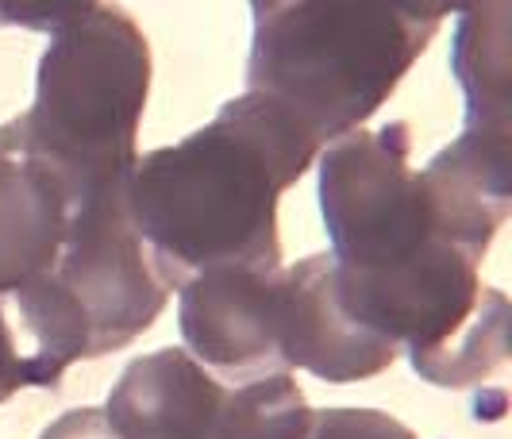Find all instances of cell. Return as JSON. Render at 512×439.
I'll return each mask as SVG.
<instances>
[{"instance_id":"1","label":"cell","mask_w":512,"mask_h":439,"mask_svg":"<svg viewBox=\"0 0 512 439\" xmlns=\"http://www.w3.org/2000/svg\"><path fill=\"white\" fill-rule=\"evenodd\" d=\"M324 143L274 97H231L205 128L135 158L128 216L178 289L205 266H282L278 201Z\"/></svg>"},{"instance_id":"2","label":"cell","mask_w":512,"mask_h":439,"mask_svg":"<svg viewBox=\"0 0 512 439\" xmlns=\"http://www.w3.org/2000/svg\"><path fill=\"white\" fill-rule=\"evenodd\" d=\"M247 89L274 97L324 147L362 128L432 47L439 24L401 0H247Z\"/></svg>"},{"instance_id":"3","label":"cell","mask_w":512,"mask_h":439,"mask_svg":"<svg viewBox=\"0 0 512 439\" xmlns=\"http://www.w3.org/2000/svg\"><path fill=\"white\" fill-rule=\"evenodd\" d=\"M147 31L120 4H97L54 31L35 74V101L12 128L77 201L128 181L151 97Z\"/></svg>"},{"instance_id":"4","label":"cell","mask_w":512,"mask_h":439,"mask_svg":"<svg viewBox=\"0 0 512 439\" xmlns=\"http://www.w3.org/2000/svg\"><path fill=\"white\" fill-rule=\"evenodd\" d=\"M339 293L432 386L470 389L509 359V297L482 282V259L451 239H436L389 270L339 266Z\"/></svg>"},{"instance_id":"5","label":"cell","mask_w":512,"mask_h":439,"mask_svg":"<svg viewBox=\"0 0 512 439\" xmlns=\"http://www.w3.org/2000/svg\"><path fill=\"white\" fill-rule=\"evenodd\" d=\"M316 162L324 232L343 270H389L428 243L447 239L424 174L412 166L405 120L347 131Z\"/></svg>"},{"instance_id":"6","label":"cell","mask_w":512,"mask_h":439,"mask_svg":"<svg viewBox=\"0 0 512 439\" xmlns=\"http://www.w3.org/2000/svg\"><path fill=\"white\" fill-rule=\"evenodd\" d=\"M124 439H305L312 405L293 374L228 386L185 347L128 362L104 401Z\"/></svg>"},{"instance_id":"7","label":"cell","mask_w":512,"mask_h":439,"mask_svg":"<svg viewBox=\"0 0 512 439\" xmlns=\"http://www.w3.org/2000/svg\"><path fill=\"white\" fill-rule=\"evenodd\" d=\"M124 189L128 181L77 201L58 262L47 270L70 293L89 328V359L116 355L151 332L178 293L135 232Z\"/></svg>"},{"instance_id":"8","label":"cell","mask_w":512,"mask_h":439,"mask_svg":"<svg viewBox=\"0 0 512 439\" xmlns=\"http://www.w3.org/2000/svg\"><path fill=\"white\" fill-rule=\"evenodd\" d=\"M282 266H205L178 285L181 343L228 386L293 374L282 351Z\"/></svg>"},{"instance_id":"9","label":"cell","mask_w":512,"mask_h":439,"mask_svg":"<svg viewBox=\"0 0 512 439\" xmlns=\"http://www.w3.org/2000/svg\"><path fill=\"white\" fill-rule=\"evenodd\" d=\"M278 305H282V351L289 370H305L332 386H351L378 378L401 359L397 343L370 332L343 305L332 251L282 266Z\"/></svg>"},{"instance_id":"10","label":"cell","mask_w":512,"mask_h":439,"mask_svg":"<svg viewBox=\"0 0 512 439\" xmlns=\"http://www.w3.org/2000/svg\"><path fill=\"white\" fill-rule=\"evenodd\" d=\"M77 197L58 170L0 124V297L35 282L58 262Z\"/></svg>"},{"instance_id":"11","label":"cell","mask_w":512,"mask_h":439,"mask_svg":"<svg viewBox=\"0 0 512 439\" xmlns=\"http://www.w3.org/2000/svg\"><path fill=\"white\" fill-rule=\"evenodd\" d=\"M420 174L436 205L439 232L474 259H486L512 212V128H462Z\"/></svg>"},{"instance_id":"12","label":"cell","mask_w":512,"mask_h":439,"mask_svg":"<svg viewBox=\"0 0 512 439\" xmlns=\"http://www.w3.org/2000/svg\"><path fill=\"white\" fill-rule=\"evenodd\" d=\"M451 70L466 97V128H512L509 0H474L459 12Z\"/></svg>"},{"instance_id":"13","label":"cell","mask_w":512,"mask_h":439,"mask_svg":"<svg viewBox=\"0 0 512 439\" xmlns=\"http://www.w3.org/2000/svg\"><path fill=\"white\" fill-rule=\"evenodd\" d=\"M305 439H420L397 416L378 409H312Z\"/></svg>"},{"instance_id":"14","label":"cell","mask_w":512,"mask_h":439,"mask_svg":"<svg viewBox=\"0 0 512 439\" xmlns=\"http://www.w3.org/2000/svg\"><path fill=\"white\" fill-rule=\"evenodd\" d=\"M101 0H0V27H24L39 35H54L66 24L93 12Z\"/></svg>"},{"instance_id":"15","label":"cell","mask_w":512,"mask_h":439,"mask_svg":"<svg viewBox=\"0 0 512 439\" xmlns=\"http://www.w3.org/2000/svg\"><path fill=\"white\" fill-rule=\"evenodd\" d=\"M20 389H31V370H27L20 336H16V328H12L8 305H4V297H0V405H4L8 397H16Z\"/></svg>"},{"instance_id":"16","label":"cell","mask_w":512,"mask_h":439,"mask_svg":"<svg viewBox=\"0 0 512 439\" xmlns=\"http://www.w3.org/2000/svg\"><path fill=\"white\" fill-rule=\"evenodd\" d=\"M39 439H124V436L108 424L104 409H74V413L58 416Z\"/></svg>"},{"instance_id":"17","label":"cell","mask_w":512,"mask_h":439,"mask_svg":"<svg viewBox=\"0 0 512 439\" xmlns=\"http://www.w3.org/2000/svg\"><path fill=\"white\" fill-rule=\"evenodd\" d=\"M401 4L409 8L412 16L428 20V24H443L447 16H459V12H466L474 0H401Z\"/></svg>"}]
</instances>
